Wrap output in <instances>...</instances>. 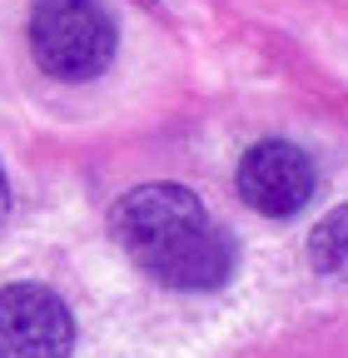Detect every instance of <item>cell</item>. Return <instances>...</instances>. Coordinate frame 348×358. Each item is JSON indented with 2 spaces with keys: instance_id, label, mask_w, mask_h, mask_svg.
I'll list each match as a JSON object with an SVG mask.
<instances>
[{
  "instance_id": "cell-1",
  "label": "cell",
  "mask_w": 348,
  "mask_h": 358,
  "mask_svg": "<svg viewBox=\"0 0 348 358\" xmlns=\"http://www.w3.org/2000/svg\"><path fill=\"white\" fill-rule=\"evenodd\" d=\"M110 229L150 279L184 294L219 289L234 268L229 234L209 219L199 194H189L184 185H140L135 194L115 204Z\"/></svg>"
},
{
  "instance_id": "cell-2",
  "label": "cell",
  "mask_w": 348,
  "mask_h": 358,
  "mask_svg": "<svg viewBox=\"0 0 348 358\" xmlns=\"http://www.w3.org/2000/svg\"><path fill=\"white\" fill-rule=\"evenodd\" d=\"M30 55L65 85L95 80L115 60V20L100 0H40L30 15Z\"/></svg>"
},
{
  "instance_id": "cell-3",
  "label": "cell",
  "mask_w": 348,
  "mask_h": 358,
  "mask_svg": "<svg viewBox=\"0 0 348 358\" xmlns=\"http://www.w3.org/2000/svg\"><path fill=\"white\" fill-rule=\"evenodd\" d=\"M75 324L45 284L0 289V358H70Z\"/></svg>"
},
{
  "instance_id": "cell-4",
  "label": "cell",
  "mask_w": 348,
  "mask_h": 358,
  "mask_svg": "<svg viewBox=\"0 0 348 358\" xmlns=\"http://www.w3.org/2000/svg\"><path fill=\"white\" fill-rule=\"evenodd\" d=\"M234 185H239V199L254 214L289 219L314 199V159L289 140H264L239 159Z\"/></svg>"
},
{
  "instance_id": "cell-5",
  "label": "cell",
  "mask_w": 348,
  "mask_h": 358,
  "mask_svg": "<svg viewBox=\"0 0 348 358\" xmlns=\"http://www.w3.org/2000/svg\"><path fill=\"white\" fill-rule=\"evenodd\" d=\"M309 264L324 279L348 284V204H338L333 214H324L309 234Z\"/></svg>"
},
{
  "instance_id": "cell-6",
  "label": "cell",
  "mask_w": 348,
  "mask_h": 358,
  "mask_svg": "<svg viewBox=\"0 0 348 358\" xmlns=\"http://www.w3.org/2000/svg\"><path fill=\"white\" fill-rule=\"evenodd\" d=\"M10 214V185H6V169H0V219Z\"/></svg>"
}]
</instances>
